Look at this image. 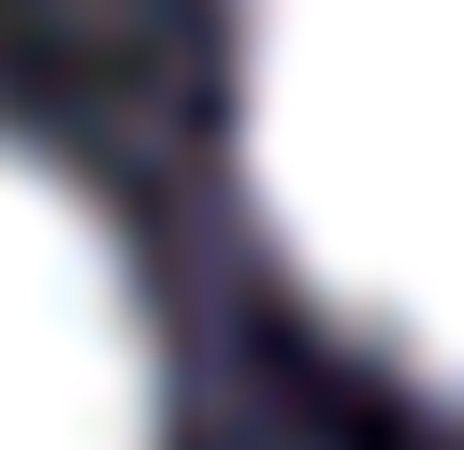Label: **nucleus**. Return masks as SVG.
Returning a JSON list of instances; mask_svg holds the SVG:
<instances>
[{"label":"nucleus","mask_w":464,"mask_h":450,"mask_svg":"<svg viewBox=\"0 0 464 450\" xmlns=\"http://www.w3.org/2000/svg\"><path fill=\"white\" fill-rule=\"evenodd\" d=\"M160 435L174 348L130 232L87 203L72 160L0 131V450H160Z\"/></svg>","instance_id":"2"},{"label":"nucleus","mask_w":464,"mask_h":450,"mask_svg":"<svg viewBox=\"0 0 464 450\" xmlns=\"http://www.w3.org/2000/svg\"><path fill=\"white\" fill-rule=\"evenodd\" d=\"M261 247L406 392L464 406V0H218Z\"/></svg>","instance_id":"1"}]
</instances>
